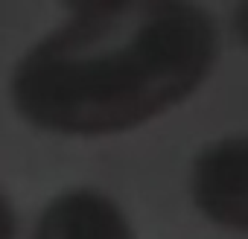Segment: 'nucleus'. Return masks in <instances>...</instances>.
<instances>
[{
    "instance_id": "7ed1b4c3",
    "label": "nucleus",
    "mask_w": 248,
    "mask_h": 239,
    "mask_svg": "<svg viewBox=\"0 0 248 239\" xmlns=\"http://www.w3.org/2000/svg\"><path fill=\"white\" fill-rule=\"evenodd\" d=\"M32 239H135V230L114 198L93 187H70L41 207Z\"/></svg>"
},
{
    "instance_id": "20e7f679",
    "label": "nucleus",
    "mask_w": 248,
    "mask_h": 239,
    "mask_svg": "<svg viewBox=\"0 0 248 239\" xmlns=\"http://www.w3.org/2000/svg\"><path fill=\"white\" fill-rule=\"evenodd\" d=\"M0 239H18V207L0 184Z\"/></svg>"
},
{
    "instance_id": "39448f33",
    "label": "nucleus",
    "mask_w": 248,
    "mask_h": 239,
    "mask_svg": "<svg viewBox=\"0 0 248 239\" xmlns=\"http://www.w3.org/2000/svg\"><path fill=\"white\" fill-rule=\"evenodd\" d=\"M236 30H239V35H242V41L248 44V6H242V9L236 12Z\"/></svg>"
},
{
    "instance_id": "f257e3e1",
    "label": "nucleus",
    "mask_w": 248,
    "mask_h": 239,
    "mask_svg": "<svg viewBox=\"0 0 248 239\" xmlns=\"http://www.w3.org/2000/svg\"><path fill=\"white\" fill-rule=\"evenodd\" d=\"M216 47L213 18L190 3L73 6L15 61L9 102L44 134H120L187 99Z\"/></svg>"
},
{
    "instance_id": "f03ea898",
    "label": "nucleus",
    "mask_w": 248,
    "mask_h": 239,
    "mask_svg": "<svg viewBox=\"0 0 248 239\" xmlns=\"http://www.w3.org/2000/svg\"><path fill=\"white\" fill-rule=\"evenodd\" d=\"M193 198L213 222L248 233V137H225L193 164Z\"/></svg>"
}]
</instances>
